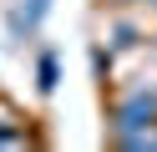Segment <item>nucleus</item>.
<instances>
[{
    "label": "nucleus",
    "instance_id": "f257e3e1",
    "mask_svg": "<svg viewBox=\"0 0 157 152\" xmlns=\"http://www.w3.org/2000/svg\"><path fill=\"white\" fill-rule=\"evenodd\" d=\"M157 127V86L152 81H137L132 91H122L112 107V147H122L127 137H137V132H152Z\"/></svg>",
    "mask_w": 157,
    "mask_h": 152
},
{
    "label": "nucleus",
    "instance_id": "423d86ee",
    "mask_svg": "<svg viewBox=\"0 0 157 152\" xmlns=\"http://www.w3.org/2000/svg\"><path fill=\"white\" fill-rule=\"evenodd\" d=\"M91 66H96V76H101V81L112 76V56H106L101 46H91Z\"/></svg>",
    "mask_w": 157,
    "mask_h": 152
},
{
    "label": "nucleus",
    "instance_id": "20e7f679",
    "mask_svg": "<svg viewBox=\"0 0 157 152\" xmlns=\"http://www.w3.org/2000/svg\"><path fill=\"white\" fill-rule=\"evenodd\" d=\"M137 41H142V30H137V25H127V20H122V25H112V46H122V51H132Z\"/></svg>",
    "mask_w": 157,
    "mask_h": 152
},
{
    "label": "nucleus",
    "instance_id": "f03ea898",
    "mask_svg": "<svg viewBox=\"0 0 157 152\" xmlns=\"http://www.w3.org/2000/svg\"><path fill=\"white\" fill-rule=\"evenodd\" d=\"M46 10H51V0H21V5L10 10V30L15 36H36L46 20Z\"/></svg>",
    "mask_w": 157,
    "mask_h": 152
},
{
    "label": "nucleus",
    "instance_id": "6e6552de",
    "mask_svg": "<svg viewBox=\"0 0 157 152\" xmlns=\"http://www.w3.org/2000/svg\"><path fill=\"white\" fill-rule=\"evenodd\" d=\"M147 5H152V10H157V0H147Z\"/></svg>",
    "mask_w": 157,
    "mask_h": 152
},
{
    "label": "nucleus",
    "instance_id": "0eeeda50",
    "mask_svg": "<svg viewBox=\"0 0 157 152\" xmlns=\"http://www.w3.org/2000/svg\"><path fill=\"white\" fill-rule=\"evenodd\" d=\"M117 5H137V0H117Z\"/></svg>",
    "mask_w": 157,
    "mask_h": 152
},
{
    "label": "nucleus",
    "instance_id": "7ed1b4c3",
    "mask_svg": "<svg viewBox=\"0 0 157 152\" xmlns=\"http://www.w3.org/2000/svg\"><path fill=\"white\" fill-rule=\"evenodd\" d=\"M56 86H61V56L46 46L41 56H36V91H41V96H51Z\"/></svg>",
    "mask_w": 157,
    "mask_h": 152
},
{
    "label": "nucleus",
    "instance_id": "39448f33",
    "mask_svg": "<svg viewBox=\"0 0 157 152\" xmlns=\"http://www.w3.org/2000/svg\"><path fill=\"white\" fill-rule=\"evenodd\" d=\"M21 142H25V127H21V122H0V147H21Z\"/></svg>",
    "mask_w": 157,
    "mask_h": 152
}]
</instances>
